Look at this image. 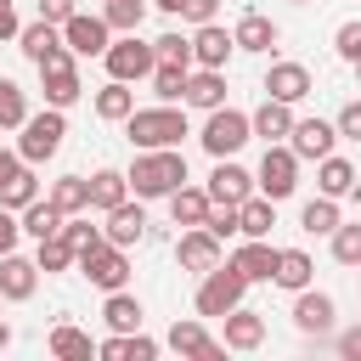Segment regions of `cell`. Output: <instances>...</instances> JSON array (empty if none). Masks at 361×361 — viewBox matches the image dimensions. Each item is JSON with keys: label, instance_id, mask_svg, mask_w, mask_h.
Here are the masks:
<instances>
[{"label": "cell", "instance_id": "cell-10", "mask_svg": "<svg viewBox=\"0 0 361 361\" xmlns=\"http://www.w3.org/2000/svg\"><path fill=\"white\" fill-rule=\"evenodd\" d=\"M293 327H299L305 338H327V333L338 327V305H333V293H322L316 282L299 288V293H293Z\"/></svg>", "mask_w": 361, "mask_h": 361}, {"label": "cell", "instance_id": "cell-59", "mask_svg": "<svg viewBox=\"0 0 361 361\" xmlns=\"http://www.w3.org/2000/svg\"><path fill=\"white\" fill-rule=\"evenodd\" d=\"M293 6H310V0H293Z\"/></svg>", "mask_w": 361, "mask_h": 361}, {"label": "cell", "instance_id": "cell-17", "mask_svg": "<svg viewBox=\"0 0 361 361\" xmlns=\"http://www.w3.org/2000/svg\"><path fill=\"white\" fill-rule=\"evenodd\" d=\"M231 51H237L231 28H220V23H197L192 28V68H226Z\"/></svg>", "mask_w": 361, "mask_h": 361}, {"label": "cell", "instance_id": "cell-2", "mask_svg": "<svg viewBox=\"0 0 361 361\" xmlns=\"http://www.w3.org/2000/svg\"><path fill=\"white\" fill-rule=\"evenodd\" d=\"M124 135H130L135 152H147V147H180V135H192V130H186V107H175V102L135 107V113L124 118Z\"/></svg>", "mask_w": 361, "mask_h": 361}, {"label": "cell", "instance_id": "cell-11", "mask_svg": "<svg viewBox=\"0 0 361 361\" xmlns=\"http://www.w3.org/2000/svg\"><path fill=\"white\" fill-rule=\"evenodd\" d=\"M62 45L73 51V56H102L107 45H113V28H107V17L96 11H73L68 23H62Z\"/></svg>", "mask_w": 361, "mask_h": 361}, {"label": "cell", "instance_id": "cell-60", "mask_svg": "<svg viewBox=\"0 0 361 361\" xmlns=\"http://www.w3.org/2000/svg\"><path fill=\"white\" fill-rule=\"evenodd\" d=\"M0 305H6V299H0Z\"/></svg>", "mask_w": 361, "mask_h": 361}, {"label": "cell", "instance_id": "cell-57", "mask_svg": "<svg viewBox=\"0 0 361 361\" xmlns=\"http://www.w3.org/2000/svg\"><path fill=\"white\" fill-rule=\"evenodd\" d=\"M350 197H355V203H361V175H355V186H350Z\"/></svg>", "mask_w": 361, "mask_h": 361}, {"label": "cell", "instance_id": "cell-29", "mask_svg": "<svg viewBox=\"0 0 361 361\" xmlns=\"http://www.w3.org/2000/svg\"><path fill=\"white\" fill-rule=\"evenodd\" d=\"M90 107H96V118H107V124H124V118L135 113V90H130L124 79H107V85L90 96Z\"/></svg>", "mask_w": 361, "mask_h": 361}, {"label": "cell", "instance_id": "cell-36", "mask_svg": "<svg viewBox=\"0 0 361 361\" xmlns=\"http://www.w3.org/2000/svg\"><path fill=\"white\" fill-rule=\"evenodd\" d=\"M338 220H344V214H338V197H322V192L299 209V231H310V237H333Z\"/></svg>", "mask_w": 361, "mask_h": 361}, {"label": "cell", "instance_id": "cell-9", "mask_svg": "<svg viewBox=\"0 0 361 361\" xmlns=\"http://www.w3.org/2000/svg\"><path fill=\"white\" fill-rule=\"evenodd\" d=\"M102 62H107V79H124V85H135V79H147L152 73V39H141V28L135 34H118L107 51H102Z\"/></svg>", "mask_w": 361, "mask_h": 361}, {"label": "cell", "instance_id": "cell-7", "mask_svg": "<svg viewBox=\"0 0 361 361\" xmlns=\"http://www.w3.org/2000/svg\"><path fill=\"white\" fill-rule=\"evenodd\" d=\"M73 271L90 282V288H102V293H113V288H124L130 282V254L118 248V243H96V248H79V259H73Z\"/></svg>", "mask_w": 361, "mask_h": 361}, {"label": "cell", "instance_id": "cell-26", "mask_svg": "<svg viewBox=\"0 0 361 361\" xmlns=\"http://www.w3.org/2000/svg\"><path fill=\"white\" fill-rule=\"evenodd\" d=\"M248 130H254L259 141H288V130H293V107L276 102V96H265V102L248 113Z\"/></svg>", "mask_w": 361, "mask_h": 361}, {"label": "cell", "instance_id": "cell-46", "mask_svg": "<svg viewBox=\"0 0 361 361\" xmlns=\"http://www.w3.org/2000/svg\"><path fill=\"white\" fill-rule=\"evenodd\" d=\"M152 56H158V62H192V39H180V34L169 28V34L152 39Z\"/></svg>", "mask_w": 361, "mask_h": 361}, {"label": "cell", "instance_id": "cell-31", "mask_svg": "<svg viewBox=\"0 0 361 361\" xmlns=\"http://www.w3.org/2000/svg\"><path fill=\"white\" fill-rule=\"evenodd\" d=\"M45 350H51L56 361H90V355H96L90 333H85V327H73V322H56V327H51V338H45Z\"/></svg>", "mask_w": 361, "mask_h": 361}, {"label": "cell", "instance_id": "cell-22", "mask_svg": "<svg viewBox=\"0 0 361 361\" xmlns=\"http://www.w3.org/2000/svg\"><path fill=\"white\" fill-rule=\"evenodd\" d=\"M220 322H226V333H220L226 350H259V344H265V316H259V310L237 305V310H226Z\"/></svg>", "mask_w": 361, "mask_h": 361}, {"label": "cell", "instance_id": "cell-5", "mask_svg": "<svg viewBox=\"0 0 361 361\" xmlns=\"http://www.w3.org/2000/svg\"><path fill=\"white\" fill-rule=\"evenodd\" d=\"M62 135H68L62 107L28 113V118H23V135H17V158H23V164H45V158H56V152H62Z\"/></svg>", "mask_w": 361, "mask_h": 361}, {"label": "cell", "instance_id": "cell-52", "mask_svg": "<svg viewBox=\"0 0 361 361\" xmlns=\"http://www.w3.org/2000/svg\"><path fill=\"white\" fill-rule=\"evenodd\" d=\"M17 28H23V23H17V6L0 0V39H17Z\"/></svg>", "mask_w": 361, "mask_h": 361}, {"label": "cell", "instance_id": "cell-49", "mask_svg": "<svg viewBox=\"0 0 361 361\" xmlns=\"http://www.w3.org/2000/svg\"><path fill=\"white\" fill-rule=\"evenodd\" d=\"M180 17L197 28V23H214L220 17V0H180Z\"/></svg>", "mask_w": 361, "mask_h": 361}, {"label": "cell", "instance_id": "cell-48", "mask_svg": "<svg viewBox=\"0 0 361 361\" xmlns=\"http://www.w3.org/2000/svg\"><path fill=\"white\" fill-rule=\"evenodd\" d=\"M333 124H338V141H361V96H355V102H344Z\"/></svg>", "mask_w": 361, "mask_h": 361}, {"label": "cell", "instance_id": "cell-41", "mask_svg": "<svg viewBox=\"0 0 361 361\" xmlns=\"http://www.w3.org/2000/svg\"><path fill=\"white\" fill-rule=\"evenodd\" d=\"M102 17H107V28H113V34H135V28L147 23V0H107V6H102Z\"/></svg>", "mask_w": 361, "mask_h": 361}, {"label": "cell", "instance_id": "cell-27", "mask_svg": "<svg viewBox=\"0 0 361 361\" xmlns=\"http://www.w3.org/2000/svg\"><path fill=\"white\" fill-rule=\"evenodd\" d=\"M355 164L350 158H338V152H327V158H316V192L322 197H350V186H355Z\"/></svg>", "mask_w": 361, "mask_h": 361}, {"label": "cell", "instance_id": "cell-56", "mask_svg": "<svg viewBox=\"0 0 361 361\" xmlns=\"http://www.w3.org/2000/svg\"><path fill=\"white\" fill-rule=\"evenodd\" d=\"M6 344H11V322H0V350H6Z\"/></svg>", "mask_w": 361, "mask_h": 361}, {"label": "cell", "instance_id": "cell-44", "mask_svg": "<svg viewBox=\"0 0 361 361\" xmlns=\"http://www.w3.org/2000/svg\"><path fill=\"white\" fill-rule=\"evenodd\" d=\"M62 237H68L73 254H79V248H96V243H102V226H90V209H85V214H68V220H62Z\"/></svg>", "mask_w": 361, "mask_h": 361}, {"label": "cell", "instance_id": "cell-8", "mask_svg": "<svg viewBox=\"0 0 361 361\" xmlns=\"http://www.w3.org/2000/svg\"><path fill=\"white\" fill-rule=\"evenodd\" d=\"M39 90H45V107H73L85 96V79H79V62H73L68 45L39 62Z\"/></svg>", "mask_w": 361, "mask_h": 361}, {"label": "cell", "instance_id": "cell-58", "mask_svg": "<svg viewBox=\"0 0 361 361\" xmlns=\"http://www.w3.org/2000/svg\"><path fill=\"white\" fill-rule=\"evenodd\" d=\"M350 68H355V79H361V56H355V62H350Z\"/></svg>", "mask_w": 361, "mask_h": 361}, {"label": "cell", "instance_id": "cell-12", "mask_svg": "<svg viewBox=\"0 0 361 361\" xmlns=\"http://www.w3.org/2000/svg\"><path fill=\"white\" fill-rule=\"evenodd\" d=\"M333 141H338V124H327V118H293V130H288V147H293V158H299V164L327 158V152H333Z\"/></svg>", "mask_w": 361, "mask_h": 361}, {"label": "cell", "instance_id": "cell-51", "mask_svg": "<svg viewBox=\"0 0 361 361\" xmlns=\"http://www.w3.org/2000/svg\"><path fill=\"white\" fill-rule=\"evenodd\" d=\"M73 11H79L73 0H39V17H45V23H56V28H62V23L73 17Z\"/></svg>", "mask_w": 361, "mask_h": 361}, {"label": "cell", "instance_id": "cell-39", "mask_svg": "<svg viewBox=\"0 0 361 361\" xmlns=\"http://www.w3.org/2000/svg\"><path fill=\"white\" fill-rule=\"evenodd\" d=\"M73 259H79V254H73V243H68L62 231H56V237H39V243H34V265H39L45 276H56V271H73Z\"/></svg>", "mask_w": 361, "mask_h": 361}, {"label": "cell", "instance_id": "cell-37", "mask_svg": "<svg viewBox=\"0 0 361 361\" xmlns=\"http://www.w3.org/2000/svg\"><path fill=\"white\" fill-rule=\"evenodd\" d=\"M186 73H192V62H152L147 85H152V96H158V102H180V90H186Z\"/></svg>", "mask_w": 361, "mask_h": 361}, {"label": "cell", "instance_id": "cell-55", "mask_svg": "<svg viewBox=\"0 0 361 361\" xmlns=\"http://www.w3.org/2000/svg\"><path fill=\"white\" fill-rule=\"evenodd\" d=\"M152 6H158L164 17H180V0H152Z\"/></svg>", "mask_w": 361, "mask_h": 361}, {"label": "cell", "instance_id": "cell-24", "mask_svg": "<svg viewBox=\"0 0 361 361\" xmlns=\"http://www.w3.org/2000/svg\"><path fill=\"white\" fill-rule=\"evenodd\" d=\"M96 355H102V361H158V338H147L141 327H135V333H107V338L96 344Z\"/></svg>", "mask_w": 361, "mask_h": 361}, {"label": "cell", "instance_id": "cell-23", "mask_svg": "<svg viewBox=\"0 0 361 361\" xmlns=\"http://www.w3.org/2000/svg\"><path fill=\"white\" fill-rule=\"evenodd\" d=\"M231 265L248 276V288H254V282H271V271H276V248H271V237H243V248L231 254Z\"/></svg>", "mask_w": 361, "mask_h": 361}, {"label": "cell", "instance_id": "cell-13", "mask_svg": "<svg viewBox=\"0 0 361 361\" xmlns=\"http://www.w3.org/2000/svg\"><path fill=\"white\" fill-rule=\"evenodd\" d=\"M310 90H316V79H310V68H305V62H271V68H265V96H276V102L299 107Z\"/></svg>", "mask_w": 361, "mask_h": 361}, {"label": "cell", "instance_id": "cell-30", "mask_svg": "<svg viewBox=\"0 0 361 361\" xmlns=\"http://www.w3.org/2000/svg\"><path fill=\"white\" fill-rule=\"evenodd\" d=\"M271 226H276V203L259 197V192H248L237 203V237H271Z\"/></svg>", "mask_w": 361, "mask_h": 361}, {"label": "cell", "instance_id": "cell-16", "mask_svg": "<svg viewBox=\"0 0 361 361\" xmlns=\"http://www.w3.org/2000/svg\"><path fill=\"white\" fill-rule=\"evenodd\" d=\"M164 344H169L175 355H197V361H220V355H226V344H220V338H209L203 316H186V322H175Z\"/></svg>", "mask_w": 361, "mask_h": 361}, {"label": "cell", "instance_id": "cell-45", "mask_svg": "<svg viewBox=\"0 0 361 361\" xmlns=\"http://www.w3.org/2000/svg\"><path fill=\"white\" fill-rule=\"evenodd\" d=\"M203 231H214L220 243H231V237H237V203H209V214H203Z\"/></svg>", "mask_w": 361, "mask_h": 361}, {"label": "cell", "instance_id": "cell-43", "mask_svg": "<svg viewBox=\"0 0 361 361\" xmlns=\"http://www.w3.org/2000/svg\"><path fill=\"white\" fill-rule=\"evenodd\" d=\"M333 259L350 265V271L361 265V220H338L333 226Z\"/></svg>", "mask_w": 361, "mask_h": 361}, {"label": "cell", "instance_id": "cell-3", "mask_svg": "<svg viewBox=\"0 0 361 361\" xmlns=\"http://www.w3.org/2000/svg\"><path fill=\"white\" fill-rule=\"evenodd\" d=\"M248 299V276L231 265V259H220V265H209L203 276H197V293H192V305H197V316L203 322H220L226 310H237Z\"/></svg>", "mask_w": 361, "mask_h": 361}, {"label": "cell", "instance_id": "cell-28", "mask_svg": "<svg viewBox=\"0 0 361 361\" xmlns=\"http://www.w3.org/2000/svg\"><path fill=\"white\" fill-rule=\"evenodd\" d=\"M271 282H276V288H288V293L310 288V282H316L310 254H305V248H276V271H271Z\"/></svg>", "mask_w": 361, "mask_h": 361}, {"label": "cell", "instance_id": "cell-35", "mask_svg": "<svg viewBox=\"0 0 361 361\" xmlns=\"http://www.w3.org/2000/svg\"><path fill=\"white\" fill-rule=\"evenodd\" d=\"M124 197H130L124 169H96V175H90V209H96V214H107V209L124 203Z\"/></svg>", "mask_w": 361, "mask_h": 361}, {"label": "cell", "instance_id": "cell-42", "mask_svg": "<svg viewBox=\"0 0 361 361\" xmlns=\"http://www.w3.org/2000/svg\"><path fill=\"white\" fill-rule=\"evenodd\" d=\"M28 118V90L17 79H0V130H23Z\"/></svg>", "mask_w": 361, "mask_h": 361}, {"label": "cell", "instance_id": "cell-19", "mask_svg": "<svg viewBox=\"0 0 361 361\" xmlns=\"http://www.w3.org/2000/svg\"><path fill=\"white\" fill-rule=\"evenodd\" d=\"M231 39H237V51H248V56H271L276 39H282V28H276L265 11H243L237 28H231Z\"/></svg>", "mask_w": 361, "mask_h": 361}, {"label": "cell", "instance_id": "cell-38", "mask_svg": "<svg viewBox=\"0 0 361 361\" xmlns=\"http://www.w3.org/2000/svg\"><path fill=\"white\" fill-rule=\"evenodd\" d=\"M62 214H85L90 209V180L85 175H62V180H51V192H45Z\"/></svg>", "mask_w": 361, "mask_h": 361}, {"label": "cell", "instance_id": "cell-47", "mask_svg": "<svg viewBox=\"0 0 361 361\" xmlns=\"http://www.w3.org/2000/svg\"><path fill=\"white\" fill-rule=\"evenodd\" d=\"M333 51H338L344 62H355V56H361V17H350V23H338V28H333Z\"/></svg>", "mask_w": 361, "mask_h": 361}, {"label": "cell", "instance_id": "cell-33", "mask_svg": "<svg viewBox=\"0 0 361 361\" xmlns=\"http://www.w3.org/2000/svg\"><path fill=\"white\" fill-rule=\"evenodd\" d=\"M17 220H23V231H28V237H34V243H39V237H56V231H62V220H68V214H62V209H56V203H51V197H34V203H28V209H17Z\"/></svg>", "mask_w": 361, "mask_h": 361}, {"label": "cell", "instance_id": "cell-54", "mask_svg": "<svg viewBox=\"0 0 361 361\" xmlns=\"http://www.w3.org/2000/svg\"><path fill=\"white\" fill-rule=\"evenodd\" d=\"M338 355H361V327H355V333H344V338H338Z\"/></svg>", "mask_w": 361, "mask_h": 361}, {"label": "cell", "instance_id": "cell-18", "mask_svg": "<svg viewBox=\"0 0 361 361\" xmlns=\"http://www.w3.org/2000/svg\"><path fill=\"white\" fill-rule=\"evenodd\" d=\"M34 288H39V265L23 259L17 248L0 254V299L6 305H23V299H34Z\"/></svg>", "mask_w": 361, "mask_h": 361}, {"label": "cell", "instance_id": "cell-25", "mask_svg": "<svg viewBox=\"0 0 361 361\" xmlns=\"http://www.w3.org/2000/svg\"><path fill=\"white\" fill-rule=\"evenodd\" d=\"M17 51L39 68L51 51H62V28H56V23H45V17H34V23H23V28H17Z\"/></svg>", "mask_w": 361, "mask_h": 361}, {"label": "cell", "instance_id": "cell-1", "mask_svg": "<svg viewBox=\"0 0 361 361\" xmlns=\"http://www.w3.org/2000/svg\"><path fill=\"white\" fill-rule=\"evenodd\" d=\"M124 180H130V192H135L141 203L169 197L180 180H192V175H186V152H180V147H147V152H135V164L124 169Z\"/></svg>", "mask_w": 361, "mask_h": 361}, {"label": "cell", "instance_id": "cell-4", "mask_svg": "<svg viewBox=\"0 0 361 361\" xmlns=\"http://www.w3.org/2000/svg\"><path fill=\"white\" fill-rule=\"evenodd\" d=\"M197 141H203V152L209 158H237L248 141H254V130H248V113L243 107H209V118H203V130H197Z\"/></svg>", "mask_w": 361, "mask_h": 361}, {"label": "cell", "instance_id": "cell-50", "mask_svg": "<svg viewBox=\"0 0 361 361\" xmlns=\"http://www.w3.org/2000/svg\"><path fill=\"white\" fill-rule=\"evenodd\" d=\"M17 237H23V220H17V209H6V203H0V254H11V248H17Z\"/></svg>", "mask_w": 361, "mask_h": 361}, {"label": "cell", "instance_id": "cell-14", "mask_svg": "<svg viewBox=\"0 0 361 361\" xmlns=\"http://www.w3.org/2000/svg\"><path fill=\"white\" fill-rule=\"evenodd\" d=\"M203 192H209V203H243V197L254 192V175H248L237 158H214V169H209V180H203Z\"/></svg>", "mask_w": 361, "mask_h": 361}, {"label": "cell", "instance_id": "cell-34", "mask_svg": "<svg viewBox=\"0 0 361 361\" xmlns=\"http://www.w3.org/2000/svg\"><path fill=\"white\" fill-rule=\"evenodd\" d=\"M141 316H147V310H141V299H135V293H124V288H113V293H107V305H102V322H107L113 333H135V327H141Z\"/></svg>", "mask_w": 361, "mask_h": 361}, {"label": "cell", "instance_id": "cell-40", "mask_svg": "<svg viewBox=\"0 0 361 361\" xmlns=\"http://www.w3.org/2000/svg\"><path fill=\"white\" fill-rule=\"evenodd\" d=\"M34 197H39V175H34V164H17V175L0 186V203L6 209H28Z\"/></svg>", "mask_w": 361, "mask_h": 361}, {"label": "cell", "instance_id": "cell-53", "mask_svg": "<svg viewBox=\"0 0 361 361\" xmlns=\"http://www.w3.org/2000/svg\"><path fill=\"white\" fill-rule=\"evenodd\" d=\"M17 164H23V158H17V147H0V186L17 175Z\"/></svg>", "mask_w": 361, "mask_h": 361}, {"label": "cell", "instance_id": "cell-15", "mask_svg": "<svg viewBox=\"0 0 361 361\" xmlns=\"http://www.w3.org/2000/svg\"><path fill=\"white\" fill-rule=\"evenodd\" d=\"M175 259H180V271H209V265H220V237L214 231H203V226H180V237H175Z\"/></svg>", "mask_w": 361, "mask_h": 361}, {"label": "cell", "instance_id": "cell-21", "mask_svg": "<svg viewBox=\"0 0 361 361\" xmlns=\"http://www.w3.org/2000/svg\"><path fill=\"white\" fill-rule=\"evenodd\" d=\"M220 102H226V68H192V73H186V90H180V107L209 113V107H220Z\"/></svg>", "mask_w": 361, "mask_h": 361}, {"label": "cell", "instance_id": "cell-32", "mask_svg": "<svg viewBox=\"0 0 361 361\" xmlns=\"http://www.w3.org/2000/svg\"><path fill=\"white\" fill-rule=\"evenodd\" d=\"M164 203H169L175 226H203V214H209V192H203V186H192V180H180Z\"/></svg>", "mask_w": 361, "mask_h": 361}, {"label": "cell", "instance_id": "cell-20", "mask_svg": "<svg viewBox=\"0 0 361 361\" xmlns=\"http://www.w3.org/2000/svg\"><path fill=\"white\" fill-rule=\"evenodd\" d=\"M102 220H107V226H102V237H107V243H118V248H130V243H141V237H147V209H141V197H135V203H130V197H124V203H113Z\"/></svg>", "mask_w": 361, "mask_h": 361}, {"label": "cell", "instance_id": "cell-6", "mask_svg": "<svg viewBox=\"0 0 361 361\" xmlns=\"http://www.w3.org/2000/svg\"><path fill=\"white\" fill-rule=\"evenodd\" d=\"M254 192L271 197V203H282V197L299 192V158H293L288 141H265V158H259V169H254Z\"/></svg>", "mask_w": 361, "mask_h": 361}]
</instances>
